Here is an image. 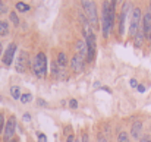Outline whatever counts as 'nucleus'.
Instances as JSON below:
<instances>
[{
    "mask_svg": "<svg viewBox=\"0 0 151 142\" xmlns=\"http://www.w3.org/2000/svg\"><path fill=\"white\" fill-rule=\"evenodd\" d=\"M16 9H18L19 12H28V10H29V4H27V3H24V1H18V3H16Z\"/></svg>",
    "mask_w": 151,
    "mask_h": 142,
    "instance_id": "nucleus-16",
    "label": "nucleus"
},
{
    "mask_svg": "<svg viewBox=\"0 0 151 142\" xmlns=\"http://www.w3.org/2000/svg\"><path fill=\"white\" fill-rule=\"evenodd\" d=\"M82 142H88V135H82Z\"/></svg>",
    "mask_w": 151,
    "mask_h": 142,
    "instance_id": "nucleus-30",
    "label": "nucleus"
},
{
    "mask_svg": "<svg viewBox=\"0 0 151 142\" xmlns=\"http://www.w3.org/2000/svg\"><path fill=\"white\" fill-rule=\"evenodd\" d=\"M38 142H47V136L44 135V133H38Z\"/></svg>",
    "mask_w": 151,
    "mask_h": 142,
    "instance_id": "nucleus-22",
    "label": "nucleus"
},
{
    "mask_svg": "<svg viewBox=\"0 0 151 142\" xmlns=\"http://www.w3.org/2000/svg\"><path fill=\"white\" fill-rule=\"evenodd\" d=\"M7 34H9V25H7V22L6 21H0V35L4 37Z\"/></svg>",
    "mask_w": 151,
    "mask_h": 142,
    "instance_id": "nucleus-15",
    "label": "nucleus"
},
{
    "mask_svg": "<svg viewBox=\"0 0 151 142\" xmlns=\"http://www.w3.org/2000/svg\"><path fill=\"white\" fill-rule=\"evenodd\" d=\"M6 125H4V119H3V114L0 113V133H1V129L4 128Z\"/></svg>",
    "mask_w": 151,
    "mask_h": 142,
    "instance_id": "nucleus-25",
    "label": "nucleus"
},
{
    "mask_svg": "<svg viewBox=\"0 0 151 142\" xmlns=\"http://www.w3.org/2000/svg\"><path fill=\"white\" fill-rule=\"evenodd\" d=\"M138 91H139V93H144V91H145V87H144V85H138Z\"/></svg>",
    "mask_w": 151,
    "mask_h": 142,
    "instance_id": "nucleus-28",
    "label": "nucleus"
},
{
    "mask_svg": "<svg viewBox=\"0 0 151 142\" xmlns=\"http://www.w3.org/2000/svg\"><path fill=\"white\" fill-rule=\"evenodd\" d=\"M15 51H16V44H15V43L9 44V47H7L6 53H4V56H3V63H4L6 66H10V65H12Z\"/></svg>",
    "mask_w": 151,
    "mask_h": 142,
    "instance_id": "nucleus-10",
    "label": "nucleus"
},
{
    "mask_svg": "<svg viewBox=\"0 0 151 142\" xmlns=\"http://www.w3.org/2000/svg\"><path fill=\"white\" fill-rule=\"evenodd\" d=\"M70 66H72V70L75 73H81L84 70V59L78 54H75L72 57V62H70Z\"/></svg>",
    "mask_w": 151,
    "mask_h": 142,
    "instance_id": "nucleus-9",
    "label": "nucleus"
},
{
    "mask_svg": "<svg viewBox=\"0 0 151 142\" xmlns=\"http://www.w3.org/2000/svg\"><path fill=\"white\" fill-rule=\"evenodd\" d=\"M21 101H22L24 104H27V103H31V101H32V95H31V94L21 95Z\"/></svg>",
    "mask_w": 151,
    "mask_h": 142,
    "instance_id": "nucleus-19",
    "label": "nucleus"
},
{
    "mask_svg": "<svg viewBox=\"0 0 151 142\" xmlns=\"http://www.w3.org/2000/svg\"><path fill=\"white\" fill-rule=\"evenodd\" d=\"M150 12H151V3H150Z\"/></svg>",
    "mask_w": 151,
    "mask_h": 142,
    "instance_id": "nucleus-36",
    "label": "nucleus"
},
{
    "mask_svg": "<svg viewBox=\"0 0 151 142\" xmlns=\"http://www.w3.org/2000/svg\"><path fill=\"white\" fill-rule=\"evenodd\" d=\"M129 84H131V87H132V88H138V82H137L135 79H131V82H129Z\"/></svg>",
    "mask_w": 151,
    "mask_h": 142,
    "instance_id": "nucleus-27",
    "label": "nucleus"
},
{
    "mask_svg": "<svg viewBox=\"0 0 151 142\" xmlns=\"http://www.w3.org/2000/svg\"><path fill=\"white\" fill-rule=\"evenodd\" d=\"M10 94H12L13 98H16V100L21 98V88H19V87H12V88H10Z\"/></svg>",
    "mask_w": 151,
    "mask_h": 142,
    "instance_id": "nucleus-17",
    "label": "nucleus"
},
{
    "mask_svg": "<svg viewBox=\"0 0 151 142\" xmlns=\"http://www.w3.org/2000/svg\"><path fill=\"white\" fill-rule=\"evenodd\" d=\"M59 67H60V66L57 65V62H53V63H51V73H53V75H54L56 78H57V76H60Z\"/></svg>",
    "mask_w": 151,
    "mask_h": 142,
    "instance_id": "nucleus-18",
    "label": "nucleus"
},
{
    "mask_svg": "<svg viewBox=\"0 0 151 142\" xmlns=\"http://www.w3.org/2000/svg\"><path fill=\"white\" fill-rule=\"evenodd\" d=\"M117 142H129L128 133H125V132H120V133H119V138H117Z\"/></svg>",
    "mask_w": 151,
    "mask_h": 142,
    "instance_id": "nucleus-20",
    "label": "nucleus"
},
{
    "mask_svg": "<svg viewBox=\"0 0 151 142\" xmlns=\"http://www.w3.org/2000/svg\"><path fill=\"white\" fill-rule=\"evenodd\" d=\"M1 51H3V48H1V43H0V56H1Z\"/></svg>",
    "mask_w": 151,
    "mask_h": 142,
    "instance_id": "nucleus-34",
    "label": "nucleus"
},
{
    "mask_svg": "<svg viewBox=\"0 0 151 142\" xmlns=\"http://www.w3.org/2000/svg\"><path fill=\"white\" fill-rule=\"evenodd\" d=\"M6 10H7V9H6V4H4L3 1H0V15H3Z\"/></svg>",
    "mask_w": 151,
    "mask_h": 142,
    "instance_id": "nucleus-24",
    "label": "nucleus"
},
{
    "mask_svg": "<svg viewBox=\"0 0 151 142\" xmlns=\"http://www.w3.org/2000/svg\"><path fill=\"white\" fill-rule=\"evenodd\" d=\"M139 142H151L150 139H148V138H142V139H141V141Z\"/></svg>",
    "mask_w": 151,
    "mask_h": 142,
    "instance_id": "nucleus-32",
    "label": "nucleus"
},
{
    "mask_svg": "<svg viewBox=\"0 0 151 142\" xmlns=\"http://www.w3.org/2000/svg\"><path fill=\"white\" fill-rule=\"evenodd\" d=\"M10 142H18V139H13V141H10Z\"/></svg>",
    "mask_w": 151,
    "mask_h": 142,
    "instance_id": "nucleus-35",
    "label": "nucleus"
},
{
    "mask_svg": "<svg viewBox=\"0 0 151 142\" xmlns=\"http://www.w3.org/2000/svg\"><path fill=\"white\" fill-rule=\"evenodd\" d=\"M25 120H27V122H29V120H31L29 114H24V122H25Z\"/></svg>",
    "mask_w": 151,
    "mask_h": 142,
    "instance_id": "nucleus-29",
    "label": "nucleus"
},
{
    "mask_svg": "<svg viewBox=\"0 0 151 142\" xmlns=\"http://www.w3.org/2000/svg\"><path fill=\"white\" fill-rule=\"evenodd\" d=\"M76 50H78V56H81L82 59H85L88 56V48L85 41H78L76 43Z\"/></svg>",
    "mask_w": 151,
    "mask_h": 142,
    "instance_id": "nucleus-12",
    "label": "nucleus"
},
{
    "mask_svg": "<svg viewBox=\"0 0 151 142\" xmlns=\"http://www.w3.org/2000/svg\"><path fill=\"white\" fill-rule=\"evenodd\" d=\"M142 29H144L145 38L151 40V12L150 10L144 15V19H142Z\"/></svg>",
    "mask_w": 151,
    "mask_h": 142,
    "instance_id": "nucleus-8",
    "label": "nucleus"
},
{
    "mask_svg": "<svg viewBox=\"0 0 151 142\" xmlns=\"http://www.w3.org/2000/svg\"><path fill=\"white\" fill-rule=\"evenodd\" d=\"M139 21H141V10H139V7H135L132 10L131 22H129V34H131V37L137 35V32L139 29Z\"/></svg>",
    "mask_w": 151,
    "mask_h": 142,
    "instance_id": "nucleus-4",
    "label": "nucleus"
},
{
    "mask_svg": "<svg viewBox=\"0 0 151 142\" xmlns=\"http://www.w3.org/2000/svg\"><path fill=\"white\" fill-rule=\"evenodd\" d=\"M99 142H107V141H106V139H104L103 136H100V138H99Z\"/></svg>",
    "mask_w": 151,
    "mask_h": 142,
    "instance_id": "nucleus-33",
    "label": "nucleus"
},
{
    "mask_svg": "<svg viewBox=\"0 0 151 142\" xmlns=\"http://www.w3.org/2000/svg\"><path fill=\"white\" fill-rule=\"evenodd\" d=\"M28 67V54L25 51H21L18 54V59H16V63H15V69L19 72V73H24Z\"/></svg>",
    "mask_w": 151,
    "mask_h": 142,
    "instance_id": "nucleus-7",
    "label": "nucleus"
},
{
    "mask_svg": "<svg viewBox=\"0 0 151 142\" xmlns=\"http://www.w3.org/2000/svg\"><path fill=\"white\" fill-rule=\"evenodd\" d=\"M9 18H10V21L13 22V25H19V19H18V15H16L15 12H10Z\"/></svg>",
    "mask_w": 151,
    "mask_h": 142,
    "instance_id": "nucleus-21",
    "label": "nucleus"
},
{
    "mask_svg": "<svg viewBox=\"0 0 151 142\" xmlns=\"http://www.w3.org/2000/svg\"><path fill=\"white\" fill-rule=\"evenodd\" d=\"M69 107H70V108H76V107H78L76 100H70V101H69Z\"/></svg>",
    "mask_w": 151,
    "mask_h": 142,
    "instance_id": "nucleus-23",
    "label": "nucleus"
},
{
    "mask_svg": "<svg viewBox=\"0 0 151 142\" xmlns=\"http://www.w3.org/2000/svg\"><path fill=\"white\" fill-rule=\"evenodd\" d=\"M57 65L60 67H65L68 65V59H66V54L65 53H59L57 54Z\"/></svg>",
    "mask_w": 151,
    "mask_h": 142,
    "instance_id": "nucleus-14",
    "label": "nucleus"
},
{
    "mask_svg": "<svg viewBox=\"0 0 151 142\" xmlns=\"http://www.w3.org/2000/svg\"><path fill=\"white\" fill-rule=\"evenodd\" d=\"M15 131H16V119L12 116L9 117L6 126H4V142H10L13 135H15Z\"/></svg>",
    "mask_w": 151,
    "mask_h": 142,
    "instance_id": "nucleus-6",
    "label": "nucleus"
},
{
    "mask_svg": "<svg viewBox=\"0 0 151 142\" xmlns=\"http://www.w3.org/2000/svg\"><path fill=\"white\" fill-rule=\"evenodd\" d=\"M68 142H75V139H73V135H69V136H68Z\"/></svg>",
    "mask_w": 151,
    "mask_h": 142,
    "instance_id": "nucleus-31",
    "label": "nucleus"
},
{
    "mask_svg": "<svg viewBox=\"0 0 151 142\" xmlns=\"http://www.w3.org/2000/svg\"><path fill=\"white\" fill-rule=\"evenodd\" d=\"M103 35L109 37L110 31L114 24V1H104L103 3Z\"/></svg>",
    "mask_w": 151,
    "mask_h": 142,
    "instance_id": "nucleus-1",
    "label": "nucleus"
},
{
    "mask_svg": "<svg viewBox=\"0 0 151 142\" xmlns=\"http://www.w3.org/2000/svg\"><path fill=\"white\" fill-rule=\"evenodd\" d=\"M32 70L35 73L37 78H46V73H47V59H46V54L44 53H38L34 59V63H32Z\"/></svg>",
    "mask_w": 151,
    "mask_h": 142,
    "instance_id": "nucleus-2",
    "label": "nucleus"
},
{
    "mask_svg": "<svg viewBox=\"0 0 151 142\" xmlns=\"http://www.w3.org/2000/svg\"><path fill=\"white\" fill-rule=\"evenodd\" d=\"M85 34H87L85 43H87V48H88V56H87V60H88V62H93L94 54H96V35L93 34V31H91L90 28L85 31Z\"/></svg>",
    "mask_w": 151,
    "mask_h": 142,
    "instance_id": "nucleus-5",
    "label": "nucleus"
},
{
    "mask_svg": "<svg viewBox=\"0 0 151 142\" xmlns=\"http://www.w3.org/2000/svg\"><path fill=\"white\" fill-rule=\"evenodd\" d=\"M82 7H84V12H85V15H87V19H88L93 25H96V27H97L99 19H97L96 4H94L93 1H90V0H84V1H82Z\"/></svg>",
    "mask_w": 151,
    "mask_h": 142,
    "instance_id": "nucleus-3",
    "label": "nucleus"
},
{
    "mask_svg": "<svg viewBox=\"0 0 151 142\" xmlns=\"http://www.w3.org/2000/svg\"><path fill=\"white\" fill-rule=\"evenodd\" d=\"M144 38H145V35H144V29H142V28H139V29H138V32H137V35H135V46H137V47H141V44H142Z\"/></svg>",
    "mask_w": 151,
    "mask_h": 142,
    "instance_id": "nucleus-13",
    "label": "nucleus"
},
{
    "mask_svg": "<svg viewBox=\"0 0 151 142\" xmlns=\"http://www.w3.org/2000/svg\"><path fill=\"white\" fill-rule=\"evenodd\" d=\"M37 103H38V104H40L41 107H47V103H46V101H44L43 98H38V100H37Z\"/></svg>",
    "mask_w": 151,
    "mask_h": 142,
    "instance_id": "nucleus-26",
    "label": "nucleus"
},
{
    "mask_svg": "<svg viewBox=\"0 0 151 142\" xmlns=\"http://www.w3.org/2000/svg\"><path fill=\"white\" fill-rule=\"evenodd\" d=\"M141 133H142V123L141 122H135L132 125V129H131V136L134 139H139Z\"/></svg>",
    "mask_w": 151,
    "mask_h": 142,
    "instance_id": "nucleus-11",
    "label": "nucleus"
}]
</instances>
